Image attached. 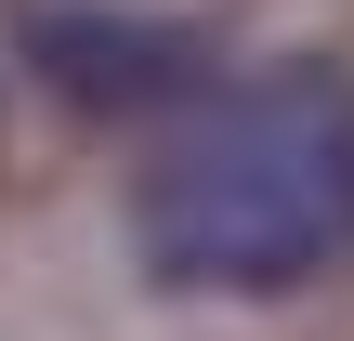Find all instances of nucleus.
I'll return each instance as SVG.
<instances>
[{"label": "nucleus", "mask_w": 354, "mask_h": 341, "mask_svg": "<svg viewBox=\"0 0 354 341\" xmlns=\"http://www.w3.org/2000/svg\"><path fill=\"white\" fill-rule=\"evenodd\" d=\"M131 250L197 302H289L354 263V66H250L131 171Z\"/></svg>", "instance_id": "nucleus-1"}, {"label": "nucleus", "mask_w": 354, "mask_h": 341, "mask_svg": "<svg viewBox=\"0 0 354 341\" xmlns=\"http://www.w3.org/2000/svg\"><path fill=\"white\" fill-rule=\"evenodd\" d=\"M26 53H39V79L53 92H79V105H158V92H184V39L171 26H145V13H66V0H39L26 13Z\"/></svg>", "instance_id": "nucleus-2"}]
</instances>
